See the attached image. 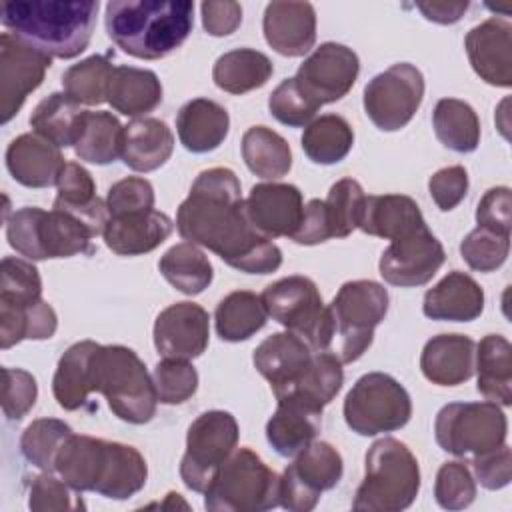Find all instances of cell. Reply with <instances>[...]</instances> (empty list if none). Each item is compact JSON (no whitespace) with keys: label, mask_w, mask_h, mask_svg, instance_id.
<instances>
[{"label":"cell","mask_w":512,"mask_h":512,"mask_svg":"<svg viewBox=\"0 0 512 512\" xmlns=\"http://www.w3.org/2000/svg\"><path fill=\"white\" fill-rule=\"evenodd\" d=\"M240 192L230 168L202 170L178 206V234L244 274H272L282 264V250L250 224Z\"/></svg>","instance_id":"obj_1"},{"label":"cell","mask_w":512,"mask_h":512,"mask_svg":"<svg viewBox=\"0 0 512 512\" xmlns=\"http://www.w3.org/2000/svg\"><path fill=\"white\" fill-rule=\"evenodd\" d=\"M56 472L74 490L98 492L112 500L134 496L148 478L146 460L134 446L74 432L56 456Z\"/></svg>","instance_id":"obj_2"},{"label":"cell","mask_w":512,"mask_h":512,"mask_svg":"<svg viewBox=\"0 0 512 512\" xmlns=\"http://www.w3.org/2000/svg\"><path fill=\"white\" fill-rule=\"evenodd\" d=\"M108 38L140 60H160L180 48L194 26L190 0H110L104 12Z\"/></svg>","instance_id":"obj_3"},{"label":"cell","mask_w":512,"mask_h":512,"mask_svg":"<svg viewBox=\"0 0 512 512\" xmlns=\"http://www.w3.org/2000/svg\"><path fill=\"white\" fill-rule=\"evenodd\" d=\"M98 8V0H16L4 2L0 12L10 34L50 58L70 60L88 48Z\"/></svg>","instance_id":"obj_4"},{"label":"cell","mask_w":512,"mask_h":512,"mask_svg":"<svg viewBox=\"0 0 512 512\" xmlns=\"http://www.w3.org/2000/svg\"><path fill=\"white\" fill-rule=\"evenodd\" d=\"M90 388L104 394L114 416L128 424H146L156 414L154 380L128 346H96L90 362Z\"/></svg>","instance_id":"obj_5"},{"label":"cell","mask_w":512,"mask_h":512,"mask_svg":"<svg viewBox=\"0 0 512 512\" xmlns=\"http://www.w3.org/2000/svg\"><path fill=\"white\" fill-rule=\"evenodd\" d=\"M420 490V468L410 448L396 438H380L366 452L364 480L352 508L362 512H398L408 508Z\"/></svg>","instance_id":"obj_6"},{"label":"cell","mask_w":512,"mask_h":512,"mask_svg":"<svg viewBox=\"0 0 512 512\" xmlns=\"http://www.w3.org/2000/svg\"><path fill=\"white\" fill-rule=\"evenodd\" d=\"M8 244L28 260L70 258L92 252V230L74 214L54 208L24 206L6 218Z\"/></svg>","instance_id":"obj_7"},{"label":"cell","mask_w":512,"mask_h":512,"mask_svg":"<svg viewBox=\"0 0 512 512\" xmlns=\"http://www.w3.org/2000/svg\"><path fill=\"white\" fill-rule=\"evenodd\" d=\"M280 476L250 448H236L204 492L210 512H262L280 506Z\"/></svg>","instance_id":"obj_8"},{"label":"cell","mask_w":512,"mask_h":512,"mask_svg":"<svg viewBox=\"0 0 512 512\" xmlns=\"http://www.w3.org/2000/svg\"><path fill=\"white\" fill-rule=\"evenodd\" d=\"M272 320L300 336L316 352L328 350L334 340V320L324 306L318 286L308 276L280 278L260 294Z\"/></svg>","instance_id":"obj_9"},{"label":"cell","mask_w":512,"mask_h":512,"mask_svg":"<svg viewBox=\"0 0 512 512\" xmlns=\"http://www.w3.org/2000/svg\"><path fill=\"white\" fill-rule=\"evenodd\" d=\"M388 292L374 280L344 282L330 302L334 336L340 338L342 364L356 362L372 344L376 326L388 312Z\"/></svg>","instance_id":"obj_10"},{"label":"cell","mask_w":512,"mask_h":512,"mask_svg":"<svg viewBox=\"0 0 512 512\" xmlns=\"http://www.w3.org/2000/svg\"><path fill=\"white\" fill-rule=\"evenodd\" d=\"M410 416V394L396 378L384 372L360 376L344 400V420L360 436L400 430L408 424Z\"/></svg>","instance_id":"obj_11"},{"label":"cell","mask_w":512,"mask_h":512,"mask_svg":"<svg viewBox=\"0 0 512 512\" xmlns=\"http://www.w3.org/2000/svg\"><path fill=\"white\" fill-rule=\"evenodd\" d=\"M508 420L496 402H452L434 420L438 446L454 456H478L506 444Z\"/></svg>","instance_id":"obj_12"},{"label":"cell","mask_w":512,"mask_h":512,"mask_svg":"<svg viewBox=\"0 0 512 512\" xmlns=\"http://www.w3.org/2000/svg\"><path fill=\"white\" fill-rule=\"evenodd\" d=\"M236 444L238 422L230 412H202L188 426L186 452L180 460V478L186 488L204 494L220 466L236 450Z\"/></svg>","instance_id":"obj_13"},{"label":"cell","mask_w":512,"mask_h":512,"mask_svg":"<svg viewBox=\"0 0 512 512\" xmlns=\"http://www.w3.org/2000/svg\"><path fill=\"white\" fill-rule=\"evenodd\" d=\"M424 98V76L410 62H398L376 74L364 88V112L384 132L404 128Z\"/></svg>","instance_id":"obj_14"},{"label":"cell","mask_w":512,"mask_h":512,"mask_svg":"<svg viewBox=\"0 0 512 512\" xmlns=\"http://www.w3.org/2000/svg\"><path fill=\"white\" fill-rule=\"evenodd\" d=\"M344 472L340 452L324 440L310 442L280 476V506L292 512L312 510L324 490L334 488Z\"/></svg>","instance_id":"obj_15"},{"label":"cell","mask_w":512,"mask_h":512,"mask_svg":"<svg viewBox=\"0 0 512 512\" xmlns=\"http://www.w3.org/2000/svg\"><path fill=\"white\" fill-rule=\"evenodd\" d=\"M360 72L356 52L338 42H324L298 66L296 82L318 106L344 98Z\"/></svg>","instance_id":"obj_16"},{"label":"cell","mask_w":512,"mask_h":512,"mask_svg":"<svg viewBox=\"0 0 512 512\" xmlns=\"http://www.w3.org/2000/svg\"><path fill=\"white\" fill-rule=\"evenodd\" d=\"M52 58L10 32L0 36V120L8 124L50 68Z\"/></svg>","instance_id":"obj_17"},{"label":"cell","mask_w":512,"mask_h":512,"mask_svg":"<svg viewBox=\"0 0 512 512\" xmlns=\"http://www.w3.org/2000/svg\"><path fill=\"white\" fill-rule=\"evenodd\" d=\"M446 260L440 240L428 226L406 236L390 240L382 252L378 268L380 276L398 288H414L432 280Z\"/></svg>","instance_id":"obj_18"},{"label":"cell","mask_w":512,"mask_h":512,"mask_svg":"<svg viewBox=\"0 0 512 512\" xmlns=\"http://www.w3.org/2000/svg\"><path fill=\"white\" fill-rule=\"evenodd\" d=\"M152 334L162 358L194 360L208 348L210 318L196 302H176L156 316Z\"/></svg>","instance_id":"obj_19"},{"label":"cell","mask_w":512,"mask_h":512,"mask_svg":"<svg viewBox=\"0 0 512 512\" xmlns=\"http://www.w3.org/2000/svg\"><path fill=\"white\" fill-rule=\"evenodd\" d=\"M250 224L266 238H292L304 216L302 192L294 184L262 182L244 200Z\"/></svg>","instance_id":"obj_20"},{"label":"cell","mask_w":512,"mask_h":512,"mask_svg":"<svg viewBox=\"0 0 512 512\" xmlns=\"http://www.w3.org/2000/svg\"><path fill=\"white\" fill-rule=\"evenodd\" d=\"M464 48L472 70L492 86H512V24L502 18H488L470 28Z\"/></svg>","instance_id":"obj_21"},{"label":"cell","mask_w":512,"mask_h":512,"mask_svg":"<svg viewBox=\"0 0 512 512\" xmlns=\"http://www.w3.org/2000/svg\"><path fill=\"white\" fill-rule=\"evenodd\" d=\"M262 30L278 54L304 56L316 42V10L310 2H270L264 10Z\"/></svg>","instance_id":"obj_22"},{"label":"cell","mask_w":512,"mask_h":512,"mask_svg":"<svg viewBox=\"0 0 512 512\" xmlns=\"http://www.w3.org/2000/svg\"><path fill=\"white\" fill-rule=\"evenodd\" d=\"M314 352L294 332H276L262 340L254 354V368L270 382L274 396L286 392L308 368Z\"/></svg>","instance_id":"obj_23"},{"label":"cell","mask_w":512,"mask_h":512,"mask_svg":"<svg viewBox=\"0 0 512 512\" xmlns=\"http://www.w3.org/2000/svg\"><path fill=\"white\" fill-rule=\"evenodd\" d=\"M64 164L60 148L36 132L20 134L6 148V168L26 188L56 184Z\"/></svg>","instance_id":"obj_24"},{"label":"cell","mask_w":512,"mask_h":512,"mask_svg":"<svg viewBox=\"0 0 512 512\" xmlns=\"http://www.w3.org/2000/svg\"><path fill=\"white\" fill-rule=\"evenodd\" d=\"M476 342L464 334H438L430 338L420 354L424 378L438 386H458L472 378Z\"/></svg>","instance_id":"obj_25"},{"label":"cell","mask_w":512,"mask_h":512,"mask_svg":"<svg viewBox=\"0 0 512 512\" xmlns=\"http://www.w3.org/2000/svg\"><path fill=\"white\" fill-rule=\"evenodd\" d=\"M174 222L160 210L114 216L104 228L106 246L118 256H140L158 248L170 234Z\"/></svg>","instance_id":"obj_26"},{"label":"cell","mask_w":512,"mask_h":512,"mask_svg":"<svg viewBox=\"0 0 512 512\" xmlns=\"http://www.w3.org/2000/svg\"><path fill=\"white\" fill-rule=\"evenodd\" d=\"M484 310V290L466 272L452 270L426 290L422 312L432 320L472 322Z\"/></svg>","instance_id":"obj_27"},{"label":"cell","mask_w":512,"mask_h":512,"mask_svg":"<svg viewBox=\"0 0 512 512\" xmlns=\"http://www.w3.org/2000/svg\"><path fill=\"white\" fill-rule=\"evenodd\" d=\"M276 402L278 408L266 424V440L276 454L292 458L320 432L322 410L296 398H280Z\"/></svg>","instance_id":"obj_28"},{"label":"cell","mask_w":512,"mask_h":512,"mask_svg":"<svg viewBox=\"0 0 512 512\" xmlns=\"http://www.w3.org/2000/svg\"><path fill=\"white\" fill-rule=\"evenodd\" d=\"M422 226H426V220L410 196L380 194L366 196L362 202L358 228L364 234L396 240Z\"/></svg>","instance_id":"obj_29"},{"label":"cell","mask_w":512,"mask_h":512,"mask_svg":"<svg viewBox=\"0 0 512 512\" xmlns=\"http://www.w3.org/2000/svg\"><path fill=\"white\" fill-rule=\"evenodd\" d=\"M230 130V116L224 106L208 98L186 102L176 116V132L180 144L192 154L216 150Z\"/></svg>","instance_id":"obj_30"},{"label":"cell","mask_w":512,"mask_h":512,"mask_svg":"<svg viewBox=\"0 0 512 512\" xmlns=\"http://www.w3.org/2000/svg\"><path fill=\"white\" fill-rule=\"evenodd\" d=\"M174 150V134L158 118H134L124 126L122 160L136 172H152L164 166Z\"/></svg>","instance_id":"obj_31"},{"label":"cell","mask_w":512,"mask_h":512,"mask_svg":"<svg viewBox=\"0 0 512 512\" xmlns=\"http://www.w3.org/2000/svg\"><path fill=\"white\" fill-rule=\"evenodd\" d=\"M110 106L132 118H144L162 102V84L152 70L114 66L108 84Z\"/></svg>","instance_id":"obj_32"},{"label":"cell","mask_w":512,"mask_h":512,"mask_svg":"<svg viewBox=\"0 0 512 512\" xmlns=\"http://www.w3.org/2000/svg\"><path fill=\"white\" fill-rule=\"evenodd\" d=\"M474 370L478 392L500 406L512 404V346L500 334H488L476 344Z\"/></svg>","instance_id":"obj_33"},{"label":"cell","mask_w":512,"mask_h":512,"mask_svg":"<svg viewBox=\"0 0 512 512\" xmlns=\"http://www.w3.org/2000/svg\"><path fill=\"white\" fill-rule=\"evenodd\" d=\"M96 346L94 340H80L60 356L52 378V392L60 408L78 410L92 394L90 362Z\"/></svg>","instance_id":"obj_34"},{"label":"cell","mask_w":512,"mask_h":512,"mask_svg":"<svg viewBox=\"0 0 512 512\" xmlns=\"http://www.w3.org/2000/svg\"><path fill=\"white\" fill-rule=\"evenodd\" d=\"M274 72L272 60L254 48L224 52L212 68L214 84L228 94H246L264 86Z\"/></svg>","instance_id":"obj_35"},{"label":"cell","mask_w":512,"mask_h":512,"mask_svg":"<svg viewBox=\"0 0 512 512\" xmlns=\"http://www.w3.org/2000/svg\"><path fill=\"white\" fill-rule=\"evenodd\" d=\"M58 328V316L46 300L30 304L0 302V348L8 350L22 340L52 338Z\"/></svg>","instance_id":"obj_36"},{"label":"cell","mask_w":512,"mask_h":512,"mask_svg":"<svg viewBox=\"0 0 512 512\" xmlns=\"http://www.w3.org/2000/svg\"><path fill=\"white\" fill-rule=\"evenodd\" d=\"M84 114L86 110L66 92H52L34 108L30 126L58 148H68L74 146L80 136Z\"/></svg>","instance_id":"obj_37"},{"label":"cell","mask_w":512,"mask_h":512,"mask_svg":"<svg viewBox=\"0 0 512 512\" xmlns=\"http://www.w3.org/2000/svg\"><path fill=\"white\" fill-rule=\"evenodd\" d=\"M342 382H344L342 360L336 354L326 350L314 352L304 374L286 392L278 394L276 400L296 398L318 410H324V406L330 404L340 392Z\"/></svg>","instance_id":"obj_38"},{"label":"cell","mask_w":512,"mask_h":512,"mask_svg":"<svg viewBox=\"0 0 512 512\" xmlns=\"http://www.w3.org/2000/svg\"><path fill=\"white\" fill-rule=\"evenodd\" d=\"M268 312L258 294L236 290L224 296L214 312L216 332L224 342H242L264 328Z\"/></svg>","instance_id":"obj_39"},{"label":"cell","mask_w":512,"mask_h":512,"mask_svg":"<svg viewBox=\"0 0 512 512\" xmlns=\"http://www.w3.org/2000/svg\"><path fill=\"white\" fill-rule=\"evenodd\" d=\"M124 126L112 112L86 110L74 152L90 164H112L122 158Z\"/></svg>","instance_id":"obj_40"},{"label":"cell","mask_w":512,"mask_h":512,"mask_svg":"<svg viewBox=\"0 0 512 512\" xmlns=\"http://www.w3.org/2000/svg\"><path fill=\"white\" fill-rule=\"evenodd\" d=\"M158 270L168 284L186 296L204 292L214 278L208 256L192 242H180L168 248L158 262Z\"/></svg>","instance_id":"obj_41"},{"label":"cell","mask_w":512,"mask_h":512,"mask_svg":"<svg viewBox=\"0 0 512 512\" xmlns=\"http://www.w3.org/2000/svg\"><path fill=\"white\" fill-rule=\"evenodd\" d=\"M432 126L436 138L458 154L474 152L480 144V120L474 108L458 98H442L434 106Z\"/></svg>","instance_id":"obj_42"},{"label":"cell","mask_w":512,"mask_h":512,"mask_svg":"<svg viewBox=\"0 0 512 512\" xmlns=\"http://www.w3.org/2000/svg\"><path fill=\"white\" fill-rule=\"evenodd\" d=\"M242 158L248 170L260 178L274 180L292 168L288 142L268 126H252L242 136Z\"/></svg>","instance_id":"obj_43"},{"label":"cell","mask_w":512,"mask_h":512,"mask_svg":"<svg viewBox=\"0 0 512 512\" xmlns=\"http://www.w3.org/2000/svg\"><path fill=\"white\" fill-rule=\"evenodd\" d=\"M354 144V130L346 118L324 114L312 120L302 134V150L314 164H336L348 156Z\"/></svg>","instance_id":"obj_44"},{"label":"cell","mask_w":512,"mask_h":512,"mask_svg":"<svg viewBox=\"0 0 512 512\" xmlns=\"http://www.w3.org/2000/svg\"><path fill=\"white\" fill-rule=\"evenodd\" d=\"M112 62L108 54H94L78 64H72L62 74L64 92L78 104L98 106L108 102V84L112 76Z\"/></svg>","instance_id":"obj_45"},{"label":"cell","mask_w":512,"mask_h":512,"mask_svg":"<svg viewBox=\"0 0 512 512\" xmlns=\"http://www.w3.org/2000/svg\"><path fill=\"white\" fill-rule=\"evenodd\" d=\"M72 434V428L58 418H38L26 426L20 438L22 456L42 472L56 470V456Z\"/></svg>","instance_id":"obj_46"},{"label":"cell","mask_w":512,"mask_h":512,"mask_svg":"<svg viewBox=\"0 0 512 512\" xmlns=\"http://www.w3.org/2000/svg\"><path fill=\"white\" fill-rule=\"evenodd\" d=\"M364 198L366 194L354 178H342L336 184H332L324 200L330 238H346L352 234L354 228H358Z\"/></svg>","instance_id":"obj_47"},{"label":"cell","mask_w":512,"mask_h":512,"mask_svg":"<svg viewBox=\"0 0 512 512\" xmlns=\"http://www.w3.org/2000/svg\"><path fill=\"white\" fill-rule=\"evenodd\" d=\"M42 298L38 268L24 258L4 256L0 264V302L30 304Z\"/></svg>","instance_id":"obj_48"},{"label":"cell","mask_w":512,"mask_h":512,"mask_svg":"<svg viewBox=\"0 0 512 512\" xmlns=\"http://www.w3.org/2000/svg\"><path fill=\"white\" fill-rule=\"evenodd\" d=\"M510 252V236L482 226H476L460 242V254L464 262L476 272L498 270Z\"/></svg>","instance_id":"obj_49"},{"label":"cell","mask_w":512,"mask_h":512,"mask_svg":"<svg viewBox=\"0 0 512 512\" xmlns=\"http://www.w3.org/2000/svg\"><path fill=\"white\" fill-rule=\"evenodd\" d=\"M152 380L158 402L170 406L186 402L198 390V372L190 360L164 358L154 366Z\"/></svg>","instance_id":"obj_50"},{"label":"cell","mask_w":512,"mask_h":512,"mask_svg":"<svg viewBox=\"0 0 512 512\" xmlns=\"http://www.w3.org/2000/svg\"><path fill=\"white\" fill-rule=\"evenodd\" d=\"M322 106H318L312 98H308L302 88L298 86L296 78H284L270 94L268 98V110L270 114L284 126L290 128H302L312 122L316 112Z\"/></svg>","instance_id":"obj_51"},{"label":"cell","mask_w":512,"mask_h":512,"mask_svg":"<svg viewBox=\"0 0 512 512\" xmlns=\"http://www.w3.org/2000/svg\"><path fill=\"white\" fill-rule=\"evenodd\" d=\"M434 498L444 510L468 508L476 498V482L464 462H444L436 474Z\"/></svg>","instance_id":"obj_52"},{"label":"cell","mask_w":512,"mask_h":512,"mask_svg":"<svg viewBox=\"0 0 512 512\" xmlns=\"http://www.w3.org/2000/svg\"><path fill=\"white\" fill-rule=\"evenodd\" d=\"M28 506L34 512H62V510H84L86 504L80 492L68 482L54 478L50 472L32 478Z\"/></svg>","instance_id":"obj_53"},{"label":"cell","mask_w":512,"mask_h":512,"mask_svg":"<svg viewBox=\"0 0 512 512\" xmlns=\"http://www.w3.org/2000/svg\"><path fill=\"white\" fill-rule=\"evenodd\" d=\"M38 398L36 378L22 368H2V412L8 420H22Z\"/></svg>","instance_id":"obj_54"},{"label":"cell","mask_w":512,"mask_h":512,"mask_svg":"<svg viewBox=\"0 0 512 512\" xmlns=\"http://www.w3.org/2000/svg\"><path fill=\"white\" fill-rule=\"evenodd\" d=\"M154 200H156L154 188L146 178L128 176L110 186L106 196V206H108L110 218H114V216L152 210Z\"/></svg>","instance_id":"obj_55"},{"label":"cell","mask_w":512,"mask_h":512,"mask_svg":"<svg viewBox=\"0 0 512 512\" xmlns=\"http://www.w3.org/2000/svg\"><path fill=\"white\" fill-rule=\"evenodd\" d=\"M428 190L434 204L442 212L454 210L468 194V172L464 166H446L434 172L428 180Z\"/></svg>","instance_id":"obj_56"},{"label":"cell","mask_w":512,"mask_h":512,"mask_svg":"<svg viewBox=\"0 0 512 512\" xmlns=\"http://www.w3.org/2000/svg\"><path fill=\"white\" fill-rule=\"evenodd\" d=\"M56 188H58V196L54 198V202L66 204V206H84L98 198L92 174L78 162L64 164L58 176Z\"/></svg>","instance_id":"obj_57"},{"label":"cell","mask_w":512,"mask_h":512,"mask_svg":"<svg viewBox=\"0 0 512 512\" xmlns=\"http://www.w3.org/2000/svg\"><path fill=\"white\" fill-rule=\"evenodd\" d=\"M476 224L510 236L512 228V196L508 186L490 188L478 202Z\"/></svg>","instance_id":"obj_58"},{"label":"cell","mask_w":512,"mask_h":512,"mask_svg":"<svg viewBox=\"0 0 512 512\" xmlns=\"http://www.w3.org/2000/svg\"><path fill=\"white\" fill-rule=\"evenodd\" d=\"M476 480L486 490H500L512 480V452L506 444L472 458Z\"/></svg>","instance_id":"obj_59"},{"label":"cell","mask_w":512,"mask_h":512,"mask_svg":"<svg viewBox=\"0 0 512 512\" xmlns=\"http://www.w3.org/2000/svg\"><path fill=\"white\" fill-rule=\"evenodd\" d=\"M202 26L210 36H228L236 32L242 22V6L232 0L202 2Z\"/></svg>","instance_id":"obj_60"},{"label":"cell","mask_w":512,"mask_h":512,"mask_svg":"<svg viewBox=\"0 0 512 512\" xmlns=\"http://www.w3.org/2000/svg\"><path fill=\"white\" fill-rule=\"evenodd\" d=\"M292 240L302 246H314V244H322V242L330 240V230H328L326 212H324V200L312 198L304 206L302 222H300L298 230L294 232Z\"/></svg>","instance_id":"obj_61"},{"label":"cell","mask_w":512,"mask_h":512,"mask_svg":"<svg viewBox=\"0 0 512 512\" xmlns=\"http://www.w3.org/2000/svg\"><path fill=\"white\" fill-rule=\"evenodd\" d=\"M416 8L424 14L426 20L436 24H454L468 10V2H418Z\"/></svg>","instance_id":"obj_62"}]
</instances>
